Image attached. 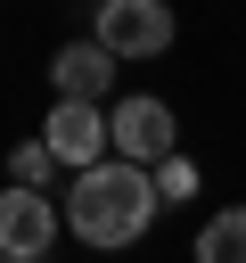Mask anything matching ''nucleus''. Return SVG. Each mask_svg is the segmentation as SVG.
<instances>
[{
  "label": "nucleus",
  "instance_id": "obj_9",
  "mask_svg": "<svg viewBox=\"0 0 246 263\" xmlns=\"http://www.w3.org/2000/svg\"><path fill=\"white\" fill-rule=\"evenodd\" d=\"M148 181H156V205H172V197H189V189H197V164H189V156H172V164H156Z\"/></svg>",
  "mask_w": 246,
  "mask_h": 263
},
{
  "label": "nucleus",
  "instance_id": "obj_5",
  "mask_svg": "<svg viewBox=\"0 0 246 263\" xmlns=\"http://www.w3.org/2000/svg\"><path fill=\"white\" fill-rule=\"evenodd\" d=\"M49 156L57 164H74V173H90V164H107V148H115V132H107V115L98 107H74V99H57L49 107Z\"/></svg>",
  "mask_w": 246,
  "mask_h": 263
},
{
  "label": "nucleus",
  "instance_id": "obj_3",
  "mask_svg": "<svg viewBox=\"0 0 246 263\" xmlns=\"http://www.w3.org/2000/svg\"><path fill=\"white\" fill-rule=\"evenodd\" d=\"M107 132H115V164H139V173H156V164H172L180 148V132H172V107L164 99H123L115 115H107Z\"/></svg>",
  "mask_w": 246,
  "mask_h": 263
},
{
  "label": "nucleus",
  "instance_id": "obj_6",
  "mask_svg": "<svg viewBox=\"0 0 246 263\" xmlns=\"http://www.w3.org/2000/svg\"><path fill=\"white\" fill-rule=\"evenodd\" d=\"M49 82H57V99L98 107V99H107V82H115V58H107L98 41H66V49L49 58Z\"/></svg>",
  "mask_w": 246,
  "mask_h": 263
},
{
  "label": "nucleus",
  "instance_id": "obj_7",
  "mask_svg": "<svg viewBox=\"0 0 246 263\" xmlns=\"http://www.w3.org/2000/svg\"><path fill=\"white\" fill-rule=\"evenodd\" d=\"M197 263H246V205H230L197 230Z\"/></svg>",
  "mask_w": 246,
  "mask_h": 263
},
{
  "label": "nucleus",
  "instance_id": "obj_4",
  "mask_svg": "<svg viewBox=\"0 0 246 263\" xmlns=\"http://www.w3.org/2000/svg\"><path fill=\"white\" fill-rule=\"evenodd\" d=\"M57 205L41 189H0V263H41L49 238H57Z\"/></svg>",
  "mask_w": 246,
  "mask_h": 263
},
{
  "label": "nucleus",
  "instance_id": "obj_1",
  "mask_svg": "<svg viewBox=\"0 0 246 263\" xmlns=\"http://www.w3.org/2000/svg\"><path fill=\"white\" fill-rule=\"evenodd\" d=\"M156 222V181L139 173V164H90V173H74V189H66V230L74 238H90V247H131L139 230Z\"/></svg>",
  "mask_w": 246,
  "mask_h": 263
},
{
  "label": "nucleus",
  "instance_id": "obj_8",
  "mask_svg": "<svg viewBox=\"0 0 246 263\" xmlns=\"http://www.w3.org/2000/svg\"><path fill=\"white\" fill-rule=\"evenodd\" d=\"M57 173V156H49V140H25V148H8V189H41Z\"/></svg>",
  "mask_w": 246,
  "mask_h": 263
},
{
  "label": "nucleus",
  "instance_id": "obj_2",
  "mask_svg": "<svg viewBox=\"0 0 246 263\" xmlns=\"http://www.w3.org/2000/svg\"><path fill=\"white\" fill-rule=\"evenodd\" d=\"M90 41H98L115 66H123V58H164V49H172V8H164V0H107Z\"/></svg>",
  "mask_w": 246,
  "mask_h": 263
}]
</instances>
